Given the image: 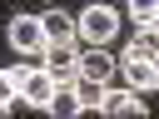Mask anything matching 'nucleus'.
Instances as JSON below:
<instances>
[{
    "label": "nucleus",
    "mask_w": 159,
    "mask_h": 119,
    "mask_svg": "<svg viewBox=\"0 0 159 119\" xmlns=\"http://www.w3.org/2000/svg\"><path fill=\"white\" fill-rule=\"evenodd\" d=\"M5 35H10V50H15V55L45 60V50H50V35H45V20H40V15H15Z\"/></svg>",
    "instance_id": "f257e3e1"
},
{
    "label": "nucleus",
    "mask_w": 159,
    "mask_h": 119,
    "mask_svg": "<svg viewBox=\"0 0 159 119\" xmlns=\"http://www.w3.org/2000/svg\"><path fill=\"white\" fill-rule=\"evenodd\" d=\"M114 30H119V15H114L109 5H89V10L80 15V40H84V45H109Z\"/></svg>",
    "instance_id": "f03ea898"
},
{
    "label": "nucleus",
    "mask_w": 159,
    "mask_h": 119,
    "mask_svg": "<svg viewBox=\"0 0 159 119\" xmlns=\"http://www.w3.org/2000/svg\"><path fill=\"white\" fill-rule=\"evenodd\" d=\"M119 69H124V79H129L139 94H144V89H159V60H149V55H124Z\"/></svg>",
    "instance_id": "7ed1b4c3"
},
{
    "label": "nucleus",
    "mask_w": 159,
    "mask_h": 119,
    "mask_svg": "<svg viewBox=\"0 0 159 119\" xmlns=\"http://www.w3.org/2000/svg\"><path fill=\"white\" fill-rule=\"evenodd\" d=\"M45 69H50L60 84H75V79H80V55H75V45H50V50H45Z\"/></svg>",
    "instance_id": "20e7f679"
},
{
    "label": "nucleus",
    "mask_w": 159,
    "mask_h": 119,
    "mask_svg": "<svg viewBox=\"0 0 159 119\" xmlns=\"http://www.w3.org/2000/svg\"><path fill=\"white\" fill-rule=\"evenodd\" d=\"M99 114H109V119H139V114H144V99H139L134 84H129V89H109L104 104H99Z\"/></svg>",
    "instance_id": "39448f33"
},
{
    "label": "nucleus",
    "mask_w": 159,
    "mask_h": 119,
    "mask_svg": "<svg viewBox=\"0 0 159 119\" xmlns=\"http://www.w3.org/2000/svg\"><path fill=\"white\" fill-rule=\"evenodd\" d=\"M114 69H119V60H114L104 45H89V50L80 55V74H89V79H104V84H109Z\"/></svg>",
    "instance_id": "423d86ee"
},
{
    "label": "nucleus",
    "mask_w": 159,
    "mask_h": 119,
    "mask_svg": "<svg viewBox=\"0 0 159 119\" xmlns=\"http://www.w3.org/2000/svg\"><path fill=\"white\" fill-rule=\"evenodd\" d=\"M55 89H60V79H55L50 69H35V74L25 79V89H20V99H25V104H35V109H45V104L55 99Z\"/></svg>",
    "instance_id": "0eeeda50"
},
{
    "label": "nucleus",
    "mask_w": 159,
    "mask_h": 119,
    "mask_svg": "<svg viewBox=\"0 0 159 119\" xmlns=\"http://www.w3.org/2000/svg\"><path fill=\"white\" fill-rule=\"evenodd\" d=\"M40 20H45L50 45H80V20H70L65 10H50V15H40Z\"/></svg>",
    "instance_id": "6e6552de"
},
{
    "label": "nucleus",
    "mask_w": 159,
    "mask_h": 119,
    "mask_svg": "<svg viewBox=\"0 0 159 119\" xmlns=\"http://www.w3.org/2000/svg\"><path fill=\"white\" fill-rule=\"evenodd\" d=\"M80 109H84V104H80V89H75V84H60L55 99L45 104V114H55V119H75Z\"/></svg>",
    "instance_id": "1a4fd4ad"
},
{
    "label": "nucleus",
    "mask_w": 159,
    "mask_h": 119,
    "mask_svg": "<svg viewBox=\"0 0 159 119\" xmlns=\"http://www.w3.org/2000/svg\"><path fill=\"white\" fill-rule=\"evenodd\" d=\"M75 89H80V104H84V109H99L104 94H109V84H104V79H89V74H80Z\"/></svg>",
    "instance_id": "9d476101"
},
{
    "label": "nucleus",
    "mask_w": 159,
    "mask_h": 119,
    "mask_svg": "<svg viewBox=\"0 0 159 119\" xmlns=\"http://www.w3.org/2000/svg\"><path fill=\"white\" fill-rule=\"evenodd\" d=\"M124 55H149V60H159V30H154V25H144V30L129 40V50H124Z\"/></svg>",
    "instance_id": "9b49d317"
},
{
    "label": "nucleus",
    "mask_w": 159,
    "mask_h": 119,
    "mask_svg": "<svg viewBox=\"0 0 159 119\" xmlns=\"http://www.w3.org/2000/svg\"><path fill=\"white\" fill-rule=\"evenodd\" d=\"M30 74H35V64H10V69H5V74H0V84H5V89H15V94H20V89H25V79H30Z\"/></svg>",
    "instance_id": "f8f14e48"
},
{
    "label": "nucleus",
    "mask_w": 159,
    "mask_h": 119,
    "mask_svg": "<svg viewBox=\"0 0 159 119\" xmlns=\"http://www.w3.org/2000/svg\"><path fill=\"white\" fill-rule=\"evenodd\" d=\"M154 10H159V0H129V15H134L139 25H149V20H154Z\"/></svg>",
    "instance_id": "ddd939ff"
},
{
    "label": "nucleus",
    "mask_w": 159,
    "mask_h": 119,
    "mask_svg": "<svg viewBox=\"0 0 159 119\" xmlns=\"http://www.w3.org/2000/svg\"><path fill=\"white\" fill-rule=\"evenodd\" d=\"M149 25H154V30H159V10H154V20H149Z\"/></svg>",
    "instance_id": "4468645a"
}]
</instances>
